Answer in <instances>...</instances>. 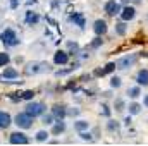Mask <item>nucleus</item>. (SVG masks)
Listing matches in <instances>:
<instances>
[{
  "label": "nucleus",
  "instance_id": "1",
  "mask_svg": "<svg viewBox=\"0 0 148 146\" xmlns=\"http://www.w3.org/2000/svg\"><path fill=\"white\" fill-rule=\"evenodd\" d=\"M0 41H2L5 46H17V45L21 43V40H19L17 35H16V31L10 29V28L3 29V31L0 33Z\"/></svg>",
  "mask_w": 148,
  "mask_h": 146
},
{
  "label": "nucleus",
  "instance_id": "2",
  "mask_svg": "<svg viewBox=\"0 0 148 146\" xmlns=\"http://www.w3.org/2000/svg\"><path fill=\"white\" fill-rule=\"evenodd\" d=\"M14 124L19 127V129H29L33 126V117L28 115L26 112H19L14 119Z\"/></svg>",
  "mask_w": 148,
  "mask_h": 146
},
{
  "label": "nucleus",
  "instance_id": "3",
  "mask_svg": "<svg viewBox=\"0 0 148 146\" xmlns=\"http://www.w3.org/2000/svg\"><path fill=\"white\" fill-rule=\"evenodd\" d=\"M24 112L35 119V117H38V115H43V112H45V105L40 103V102H29V103L26 105V110H24Z\"/></svg>",
  "mask_w": 148,
  "mask_h": 146
},
{
  "label": "nucleus",
  "instance_id": "4",
  "mask_svg": "<svg viewBox=\"0 0 148 146\" xmlns=\"http://www.w3.org/2000/svg\"><path fill=\"white\" fill-rule=\"evenodd\" d=\"M134 62H136V55L131 53V55H126V57L119 59V60L115 62V67L121 69V71H126V69H131V67L134 65Z\"/></svg>",
  "mask_w": 148,
  "mask_h": 146
},
{
  "label": "nucleus",
  "instance_id": "5",
  "mask_svg": "<svg viewBox=\"0 0 148 146\" xmlns=\"http://www.w3.org/2000/svg\"><path fill=\"white\" fill-rule=\"evenodd\" d=\"M48 71H50V65L47 62H33L26 67V74H41Z\"/></svg>",
  "mask_w": 148,
  "mask_h": 146
},
{
  "label": "nucleus",
  "instance_id": "6",
  "mask_svg": "<svg viewBox=\"0 0 148 146\" xmlns=\"http://www.w3.org/2000/svg\"><path fill=\"white\" fill-rule=\"evenodd\" d=\"M103 10H105L109 16H119L121 10H122V7H121V3H119L117 0H107L105 5H103Z\"/></svg>",
  "mask_w": 148,
  "mask_h": 146
},
{
  "label": "nucleus",
  "instance_id": "7",
  "mask_svg": "<svg viewBox=\"0 0 148 146\" xmlns=\"http://www.w3.org/2000/svg\"><path fill=\"white\" fill-rule=\"evenodd\" d=\"M121 19L124 21V23H127V21H133L134 17H136V9L134 7H131V5H126L122 10H121Z\"/></svg>",
  "mask_w": 148,
  "mask_h": 146
},
{
  "label": "nucleus",
  "instance_id": "8",
  "mask_svg": "<svg viewBox=\"0 0 148 146\" xmlns=\"http://www.w3.org/2000/svg\"><path fill=\"white\" fill-rule=\"evenodd\" d=\"M9 141L12 143V145H28V136L24 134V132H12L10 134V138H9Z\"/></svg>",
  "mask_w": 148,
  "mask_h": 146
},
{
  "label": "nucleus",
  "instance_id": "9",
  "mask_svg": "<svg viewBox=\"0 0 148 146\" xmlns=\"http://www.w3.org/2000/svg\"><path fill=\"white\" fill-rule=\"evenodd\" d=\"M93 31H95L97 36H103V35L107 33V23H105L103 19H97V21L93 23Z\"/></svg>",
  "mask_w": 148,
  "mask_h": 146
},
{
  "label": "nucleus",
  "instance_id": "10",
  "mask_svg": "<svg viewBox=\"0 0 148 146\" xmlns=\"http://www.w3.org/2000/svg\"><path fill=\"white\" fill-rule=\"evenodd\" d=\"M67 62H69V53H67V52H64V50L55 52V55H53V64H57V65H66Z\"/></svg>",
  "mask_w": 148,
  "mask_h": 146
},
{
  "label": "nucleus",
  "instance_id": "11",
  "mask_svg": "<svg viewBox=\"0 0 148 146\" xmlns=\"http://www.w3.org/2000/svg\"><path fill=\"white\" fill-rule=\"evenodd\" d=\"M52 115H53L57 120H64L66 115H67V110H66L64 105H53V108H52Z\"/></svg>",
  "mask_w": 148,
  "mask_h": 146
},
{
  "label": "nucleus",
  "instance_id": "12",
  "mask_svg": "<svg viewBox=\"0 0 148 146\" xmlns=\"http://www.w3.org/2000/svg\"><path fill=\"white\" fill-rule=\"evenodd\" d=\"M136 83L140 86H148V69H141L136 74Z\"/></svg>",
  "mask_w": 148,
  "mask_h": 146
},
{
  "label": "nucleus",
  "instance_id": "13",
  "mask_svg": "<svg viewBox=\"0 0 148 146\" xmlns=\"http://www.w3.org/2000/svg\"><path fill=\"white\" fill-rule=\"evenodd\" d=\"M2 76H3V79L5 81H10V79H16V77H19V72L14 69V67H3V72H2Z\"/></svg>",
  "mask_w": 148,
  "mask_h": 146
},
{
  "label": "nucleus",
  "instance_id": "14",
  "mask_svg": "<svg viewBox=\"0 0 148 146\" xmlns=\"http://www.w3.org/2000/svg\"><path fill=\"white\" fill-rule=\"evenodd\" d=\"M10 124H12V117L7 112H2L0 110V129H7Z\"/></svg>",
  "mask_w": 148,
  "mask_h": 146
},
{
  "label": "nucleus",
  "instance_id": "15",
  "mask_svg": "<svg viewBox=\"0 0 148 146\" xmlns=\"http://www.w3.org/2000/svg\"><path fill=\"white\" fill-rule=\"evenodd\" d=\"M127 96H129L131 100L140 98V96H141V86L138 84V86H131V88H127Z\"/></svg>",
  "mask_w": 148,
  "mask_h": 146
},
{
  "label": "nucleus",
  "instance_id": "16",
  "mask_svg": "<svg viewBox=\"0 0 148 146\" xmlns=\"http://www.w3.org/2000/svg\"><path fill=\"white\" fill-rule=\"evenodd\" d=\"M64 131H66V124H64V120H57V122H53V127H52V134L59 136V134H62Z\"/></svg>",
  "mask_w": 148,
  "mask_h": 146
},
{
  "label": "nucleus",
  "instance_id": "17",
  "mask_svg": "<svg viewBox=\"0 0 148 146\" xmlns=\"http://www.w3.org/2000/svg\"><path fill=\"white\" fill-rule=\"evenodd\" d=\"M74 129H76L77 132L88 131V129H90V122H88V120H76V122H74Z\"/></svg>",
  "mask_w": 148,
  "mask_h": 146
},
{
  "label": "nucleus",
  "instance_id": "18",
  "mask_svg": "<svg viewBox=\"0 0 148 146\" xmlns=\"http://www.w3.org/2000/svg\"><path fill=\"white\" fill-rule=\"evenodd\" d=\"M126 108L129 110V115H138V113L141 112V105H140L138 102H131Z\"/></svg>",
  "mask_w": 148,
  "mask_h": 146
},
{
  "label": "nucleus",
  "instance_id": "19",
  "mask_svg": "<svg viewBox=\"0 0 148 146\" xmlns=\"http://www.w3.org/2000/svg\"><path fill=\"white\" fill-rule=\"evenodd\" d=\"M38 21H40L38 14L31 12V10H28V12H26V23H28V24H36Z\"/></svg>",
  "mask_w": 148,
  "mask_h": 146
},
{
  "label": "nucleus",
  "instance_id": "20",
  "mask_svg": "<svg viewBox=\"0 0 148 146\" xmlns=\"http://www.w3.org/2000/svg\"><path fill=\"white\" fill-rule=\"evenodd\" d=\"M126 31H127V26H126V23H124V21L115 24V33H117L119 36H124V35H126Z\"/></svg>",
  "mask_w": 148,
  "mask_h": 146
},
{
  "label": "nucleus",
  "instance_id": "21",
  "mask_svg": "<svg viewBox=\"0 0 148 146\" xmlns=\"http://www.w3.org/2000/svg\"><path fill=\"white\" fill-rule=\"evenodd\" d=\"M10 62V55L5 52H0V67H7Z\"/></svg>",
  "mask_w": 148,
  "mask_h": 146
},
{
  "label": "nucleus",
  "instance_id": "22",
  "mask_svg": "<svg viewBox=\"0 0 148 146\" xmlns=\"http://www.w3.org/2000/svg\"><path fill=\"white\" fill-rule=\"evenodd\" d=\"M48 136H50V134H48L47 131H38L36 136H35V139H36L38 143H45V141L48 139Z\"/></svg>",
  "mask_w": 148,
  "mask_h": 146
},
{
  "label": "nucleus",
  "instance_id": "23",
  "mask_svg": "<svg viewBox=\"0 0 148 146\" xmlns=\"http://www.w3.org/2000/svg\"><path fill=\"white\" fill-rule=\"evenodd\" d=\"M124 108H126L124 100H122V98H117V100L114 102V110H115V112H122Z\"/></svg>",
  "mask_w": 148,
  "mask_h": 146
},
{
  "label": "nucleus",
  "instance_id": "24",
  "mask_svg": "<svg viewBox=\"0 0 148 146\" xmlns=\"http://www.w3.org/2000/svg\"><path fill=\"white\" fill-rule=\"evenodd\" d=\"M69 19H71L73 23H76V24H77L79 28H84V19H83V17H81L79 14H74V16H71Z\"/></svg>",
  "mask_w": 148,
  "mask_h": 146
},
{
  "label": "nucleus",
  "instance_id": "25",
  "mask_svg": "<svg viewBox=\"0 0 148 146\" xmlns=\"http://www.w3.org/2000/svg\"><path fill=\"white\" fill-rule=\"evenodd\" d=\"M107 129H109V131H110V132H114V131H119V122H117V120H109V122H107Z\"/></svg>",
  "mask_w": 148,
  "mask_h": 146
},
{
  "label": "nucleus",
  "instance_id": "26",
  "mask_svg": "<svg viewBox=\"0 0 148 146\" xmlns=\"http://www.w3.org/2000/svg\"><path fill=\"white\" fill-rule=\"evenodd\" d=\"M121 84H122V81H121L119 76H114V77L110 79V86L112 88H121Z\"/></svg>",
  "mask_w": 148,
  "mask_h": 146
},
{
  "label": "nucleus",
  "instance_id": "27",
  "mask_svg": "<svg viewBox=\"0 0 148 146\" xmlns=\"http://www.w3.org/2000/svg\"><path fill=\"white\" fill-rule=\"evenodd\" d=\"M53 120H55V117H53L52 113H48V115H43V124H47V126H52V124H53Z\"/></svg>",
  "mask_w": 148,
  "mask_h": 146
},
{
  "label": "nucleus",
  "instance_id": "28",
  "mask_svg": "<svg viewBox=\"0 0 148 146\" xmlns=\"http://www.w3.org/2000/svg\"><path fill=\"white\" fill-rule=\"evenodd\" d=\"M79 138H81L83 141H91V134H90V132H86V131L79 132Z\"/></svg>",
  "mask_w": 148,
  "mask_h": 146
},
{
  "label": "nucleus",
  "instance_id": "29",
  "mask_svg": "<svg viewBox=\"0 0 148 146\" xmlns=\"http://www.w3.org/2000/svg\"><path fill=\"white\" fill-rule=\"evenodd\" d=\"M115 69H117V67H115V64H114V62H109V64L105 65V69H103V71H105V74H107V72H114Z\"/></svg>",
  "mask_w": 148,
  "mask_h": 146
},
{
  "label": "nucleus",
  "instance_id": "30",
  "mask_svg": "<svg viewBox=\"0 0 148 146\" xmlns=\"http://www.w3.org/2000/svg\"><path fill=\"white\" fill-rule=\"evenodd\" d=\"M23 98L24 100H33L35 98V91H24L23 93Z\"/></svg>",
  "mask_w": 148,
  "mask_h": 146
},
{
  "label": "nucleus",
  "instance_id": "31",
  "mask_svg": "<svg viewBox=\"0 0 148 146\" xmlns=\"http://www.w3.org/2000/svg\"><path fill=\"white\" fill-rule=\"evenodd\" d=\"M100 45H102V38L100 36H97L95 41H91V46H93V48H97V46H100Z\"/></svg>",
  "mask_w": 148,
  "mask_h": 146
},
{
  "label": "nucleus",
  "instance_id": "32",
  "mask_svg": "<svg viewBox=\"0 0 148 146\" xmlns=\"http://www.w3.org/2000/svg\"><path fill=\"white\" fill-rule=\"evenodd\" d=\"M100 113H102V115H105V117H109V115H110V110H109V107L102 105V110H100Z\"/></svg>",
  "mask_w": 148,
  "mask_h": 146
},
{
  "label": "nucleus",
  "instance_id": "33",
  "mask_svg": "<svg viewBox=\"0 0 148 146\" xmlns=\"http://www.w3.org/2000/svg\"><path fill=\"white\" fill-rule=\"evenodd\" d=\"M17 5H19V0H10V7L12 9H17Z\"/></svg>",
  "mask_w": 148,
  "mask_h": 146
},
{
  "label": "nucleus",
  "instance_id": "34",
  "mask_svg": "<svg viewBox=\"0 0 148 146\" xmlns=\"http://www.w3.org/2000/svg\"><path fill=\"white\" fill-rule=\"evenodd\" d=\"M67 113H69V115H77V113H79V110H77V108H74V110H69Z\"/></svg>",
  "mask_w": 148,
  "mask_h": 146
},
{
  "label": "nucleus",
  "instance_id": "35",
  "mask_svg": "<svg viewBox=\"0 0 148 146\" xmlns=\"http://www.w3.org/2000/svg\"><path fill=\"white\" fill-rule=\"evenodd\" d=\"M129 124H131V115H129V117H126V119H124V126H129Z\"/></svg>",
  "mask_w": 148,
  "mask_h": 146
},
{
  "label": "nucleus",
  "instance_id": "36",
  "mask_svg": "<svg viewBox=\"0 0 148 146\" xmlns=\"http://www.w3.org/2000/svg\"><path fill=\"white\" fill-rule=\"evenodd\" d=\"M143 105L148 108V95H145V96H143Z\"/></svg>",
  "mask_w": 148,
  "mask_h": 146
},
{
  "label": "nucleus",
  "instance_id": "37",
  "mask_svg": "<svg viewBox=\"0 0 148 146\" xmlns=\"http://www.w3.org/2000/svg\"><path fill=\"white\" fill-rule=\"evenodd\" d=\"M127 2H129V0H122V3H127Z\"/></svg>",
  "mask_w": 148,
  "mask_h": 146
},
{
  "label": "nucleus",
  "instance_id": "38",
  "mask_svg": "<svg viewBox=\"0 0 148 146\" xmlns=\"http://www.w3.org/2000/svg\"><path fill=\"white\" fill-rule=\"evenodd\" d=\"M133 2H141V0H133Z\"/></svg>",
  "mask_w": 148,
  "mask_h": 146
}]
</instances>
